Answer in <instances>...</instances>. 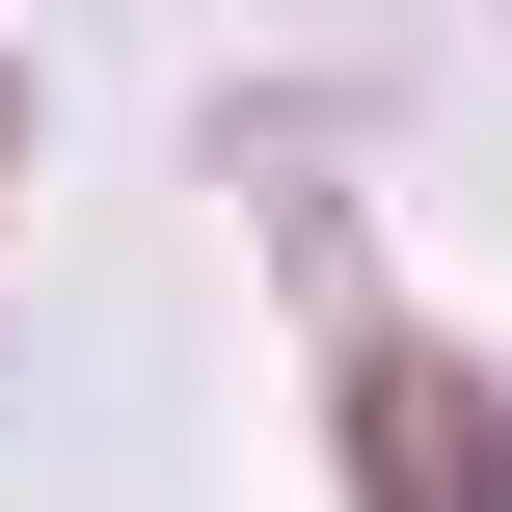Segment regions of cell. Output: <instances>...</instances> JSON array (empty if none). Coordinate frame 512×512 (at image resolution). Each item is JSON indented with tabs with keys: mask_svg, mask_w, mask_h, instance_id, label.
Returning a JSON list of instances; mask_svg holds the SVG:
<instances>
[{
	"mask_svg": "<svg viewBox=\"0 0 512 512\" xmlns=\"http://www.w3.org/2000/svg\"><path fill=\"white\" fill-rule=\"evenodd\" d=\"M351 459H378V512H512V432H486V378H432V351L378 378V432H351Z\"/></svg>",
	"mask_w": 512,
	"mask_h": 512,
	"instance_id": "6da1fadb",
	"label": "cell"
}]
</instances>
